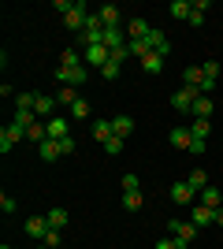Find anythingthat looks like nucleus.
<instances>
[{
    "mask_svg": "<svg viewBox=\"0 0 223 249\" xmlns=\"http://www.w3.org/2000/svg\"><path fill=\"white\" fill-rule=\"evenodd\" d=\"M56 8L64 11V26H67V30H71V34L78 30V34H82L86 19H89V8H86L82 0H74V4H67V0H60V4H56Z\"/></svg>",
    "mask_w": 223,
    "mask_h": 249,
    "instance_id": "f257e3e1",
    "label": "nucleus"
},
{
    "mask_svg": "<svg viewBox=\"0 0 223 249\" xmlns=\"http://www.w3.org/2000/svg\"><path fill=\"white\" fill-rule=\"evenodd\" d=\"M168 231H171V238L179 242V246H190V242L197 238V227H193L190 219H171Z\"/></svg>",
    "mask_w": 223,
    "mask_h": 249,
    "instance_id": "f03ea898",
    "label": "nucleus"
},
{
    "mask_svg": "<svg viewBox=\"0 0 223 249\" xmlns=\"http://www.w3.org/2000/svg\"><path fill=\"white\" fill-rule=\"evenodd\" d=\"M22 138H26V130H22L19 123H8L4 130H0V153H11V149L22 142Z\"/></svg>",
    "mask_w": 223,
    "mask_h": 249,
    "instance_id": "7ed1b4c3",
    "label": "nucleus"
},
{
    "mask_svg": "<svg viewBox=\"0 0 223 249\" xmlns=\"http://www.w3.org/2000/svg\"><path fill=\"white\" fill-rule=\"evenodd\" d=\"M197 89H190V86H182L179 93L171 97V108H175V112H193V104H197Z\"/></svg>",
    "mask_w": 223,
    "mask_h": 249,
    "instance_id": "20e7f679",
    "label": "nucleus"
},
{
    "mask_svg": "<svg viewBox=\"0 0 223 249\" xmlns=\"http://www.w3.org/2000/svg\"><path fill=\"white\" fill-rule=\"evenodd\" d=\"M168 142H171V149H190L193 145V130H190V126H171Z\"/></svg>",
    "mask_w": 223,
    "mask_h": 249,
    "instance_id": "39448f33",
    "label": "nucleus"
},
{
    "mask_svg": "<svg viewBox=\"0 0 223 249\" xmlns=\"http://www.w3.org/2000/svg\"><path fill=\"white\" fill-rule=\"evenodd\" d=\"M168 194H171V201H175V205H190V201H193V194H197V190H193L190 182L182 178V182H171V190H168Z\"/></svg>",
    "mask_w": 223,
    "mask_h": 249,
    "instance_id": "423d86ee",
    "label": "nucleus"
},
{
    "mask_svg": "<svg viewBox=\"0 0 223 249\" xmlns=\"http://www.w3.org/2000/svg\"><path fill=\"white\" fill-rule=\"evenodd\" d=\"M190 223H193L197 231H201V227H208V223H216V208L193 205V208H190Z\"/></svg>",
    "mask_w": 223,
    "mask_h": 249,
    "instance_id": "0eeeda50",
    "label": "nucleus"
},
{
    "mask_svg": "<svg viewBox=\"0 0 223 249\" xmlns=\"http://www.w3.org/2000/svg\"><path fill=\"white\" fill-rule=\"evenodd\" d=\"M123 45H127V30H123V26H104V49L116 52V49H123Z\"/></svg>",
    "mask_w": 223,
    "mask_h": 249,
    "instance_id": "6e6552de",
    "label": "nucleus"
},
{
    "mask_svg": "<svg viewBox=\"0 0 223 249\" xmlns=\"http://www.w3.org/2000/svg\"><path fill=\"white\" fill-rule=\"evenodd\" d=\"M82 82H86V63L82 67H60V86H74L78 89Z\"/></svg>",
    "mask_w": 223,
    "mask_h": 249,
    "instance_id": "1a4fd4ad",
    "label": "nucleus"
},
{
    "mask_svg": "<svg viewBox=\"0 0 223 249\" xmlns=\"http://www.w3.org/2000/svg\"><path fill=\"white\" fill-rule=\"evenodd\" d=\"M108 60H112V52H108L104 45H89V49H86V63H89V67H97V71H101Z\"/></svg>",
    "mask_w": 223,
    "mask_h": 249,
    "instance_id": "9d476101",
    "label": "nucleus"
},
{
    "mask_svg": "<svg viewBox=\"0 0 223 249\" xmlns=\"http://www.w3.org/2000/svg\"><path fill=\"white\" fill-rule=\"evenodd\" d=\"M56 97H45V93H37V101H34V115L37 119H52V112H56Z\"/></svg>",
    "mask_w": 223,
    "mask_h": 249,
    "instance_id": "9b49d317",
    "label": "nucleus"
},
{
    "mask_svg": "<svg viewBox=\"0 0 223 249\" xmlns=\"http://www.w3.org/2000/svg\"><path fill=\"white\" fill-rule=\"evenodd\" d=\"M145 41H149V49H153V52H160V56H171V41L164 37V30H156V26H153Z\"/></svg>",
    "mask_w": 223,
    "mask_h": 249,
    "instance_id": "f8f14e48",
    "label": "nucleus"
},
{
    "mask_svg": "<svg viewBox=\"0 0 223 249\" xmlns=\"http://www.w3.org/2000/svg\"><path fill=\"white\" fill-rule=\"evenodd\" d=\"M26 234L41 242L45 234H49V216H30V219H26Z\"/></svg>",
    "mask_w": 223,
    "mask_h": 249,
    "instance_id": "ddd939ff",
    "label": "nucleus"
},
{
    "mask_svg": "<svg viewBox=\"0 0 223 249\" xmlns=\"http://www.w3.org/2000/svg\"><path fill=\"white\" fill-rule=\"evenodd\" d=\"M112 134L127 142V138L134 134V119H130V115H116V119H112Z\"/></svg>",
    "mask_w": 223,
    "mask_h": 249,
    "instance_id": "4468645a",
    "label": "nucleus"
},
{
    "mask_svg": "<svg viewBox=\"0 0 223 249\" xmlns=\"http://www.w3.org/2000/svg\"><path fill=\"white\" fill-rule=\"evenodd\" d=\"M149 30H153V26H149L145 19H130V22H127V34H130V41H145V37H149Z\"/></svg>",
    "mask_w": 223,
    "mask_h": 249,
    "instance_id": "2eb2a0df",
    "label": "nucleus"
},
{
    "mask_svg": "<svg viewBox=\"0 0 223 249\" xmlns=\"http://www.w3.org/2000/svg\"><path fill=\"white\" fill-rule=\"evenodd\" d=\"M201 205H205V208H223V194L212 186V182L201 190Z\"/></svg>",
    "mask_w": 223,
    "mask_h": 249,
    "instance_id": "dca6fc26",
    "label": "nucleus"
},
{
    "mask_svg": "<svg viewBox=\"0 0 223 249\" xmlns=\"http://www.w3.org/2000/svg\"><path fill=\"white\" fill-rule=\"evenodd\" d=\"M201 82H205V71H201V67H186V71H182V86H190V89L201 93Z\"/></svg>",
    "mask_w": 223,
    "mask_h": 249,
    "instance_id": "f3484780",
    "label": "nucleus"
},
{
    "mask_svg": "<svg viewBox=\"0 0 223 249\" xmlns=\"http://www.w3.org/2000/svg\"><path fill=\"white\" fill-rule=\"evenodd\" d=\"M89 134H93V142H101V145H104L108 138H116V134H112V119H97Z\"/></svg>",
    "mask_w": 223,
    "mask_h": 249,
    "instance_id": "a211bd4d",
    "label": "nucleus"
},
{
    "mask_svg": "<svg viewBox=\"0 0 223 249\" xmlns=\"http://www.w3.org/2000/svg\"><path fill=\"white\" fill-rule=\"evenodd\" d=\"M37 153H41V160H49V164H52V160H60V142H52V138H45L41 145H37Z\"/></svg>",
    "mask_w": 223,
    "mask_h": 249,
    "instance_id": "6ab92c4d",
    "label": "nucleus"
},
{
    "mask_svg": "<svg viewBox=\"0 0 223 249\" xmlns=\"http://www.w3.org/2000/svg\"><path fill=\"white\" fill-rule=\"evenodd\" d=\"M49 138H52V142H64V138H71V134H67V119L52 115V119H49Z\"/></svg>",
    "mask_w": 223,
    "mask_h": 249,
    "instance_id": "aec40b11",
    "label": "nucleus"
},
{
    "mask_svg": "<svg viewBox=\"0 0 223 249\" xmlns=\"http://www.w3.org/2000/svg\"><path fill=\"white\" fill-rule=\"evenodd\" d=\"M190 11H193L190 0H171V4H168V15H171V19H190Z\"/></svg>",
    "mask_w": 223,
    "mask_h": 249,
    "instance_id": "412c9836",
    "label": "nucleus"
},
{
    "mask_svg": "<svg viewBox=\"0 0 223 249\" xmlns=\"http://www.w3.org/2000/svg\"><path fill=\"white\" fill-rule=\"evenodd\" d=\"M212 108H216L212 97H197V104H193V119H212Z\"/></svg>",
    "mask_w": 223,
    "mask_h": 249,
    "instance_id": "4be33fe9",
    "label": "nucleus"
},
{
    "mask_svg": "<svg viewBox=\"0 0 223 249\" xmlns=\"http://www.w3.org/2000/svg\"><path fill=\"white\" fill-rule=\"evenodd\" d=\"M97 15H101V22H104V26H119V19H123L116 4H101V11H97Z\"/></svg>",
    "mask_w": 223,
    "mask_h": 249,
    "instance_id": "5701e85b",
    "label": "nucleus"
},
{
    "mask_svg": "<svg viewBox=\"0 0 223 249\" xmlns=\"http://www.w3.org/2000/svg\"><path fill=\"white\" fill-rule=\"evenodd\" d=\"M141 205H145L141 190H123V208H127V212H138Z\"/></svg>",
    "mask_w": 223,
    "mask_h": 249,
    "instance_id": "b1692460",
    "label": "nucleus"
},
{
    "mask_svg": "<svg viewBox=\"0 0 223 249\" xmlns=\"http://www.w3.org/2000/svg\"><path fill=\"white\" fill-rule=\"evenodd\" d=\"M82 63H86V56H78V49H71V45L60 52V67H82Z\"/></svg>",
    "mask_w": 223,
    "mask_h": 249,
    "instance_id": "393cba45",
    "label": "nucleus"
},
{
    "mask_svg": "<svg viewBox=\"0 0 223 249\" xmlns=\"http://www.w3.org/2000/svg\"><path fill=\"white\" fill-rule=\"evenodd\" d=\"M45 216H49V227H56V231L67 227V208H49Z\"/></svg>",
    "mask_w": 223,
    "mask_h": 249,
    "instance_id": "a878e982",
    "label": "nucleus"
},
{
    "mask_svg": "<svg viewBox=\"0 0 223 249\" xmlns=\"http://www.w3.org/2000/svg\"><path fill=\"white\" fill-rule=\"evenodd\" d=\"M141 67H145L149 74H160L164 71V56H160V52H149L145 60H141Z\"/></svg>",
    "mask_w": 223,
    "mask_h": 249,
    "instance_id": "bb28decb",
    "label": "nucleus"
},
{
    "mask_svg": "<svg viewBox=\"0 0 223 249\" xmlns=\"http://www.w3.org/2000/svg\"><path fill=\"white\" fill-rule=\"evenodd\" d=\"M56 101L64 104V108H71V104L78 101V89H74V86H60V93H56Z\"/></svg>",
    "mask_w": 223,
    "mask_h": 249,
    "instance_id": "cd10ccee",
    "label": "nucleus"
},
{
    "mask_svg": "<svg viewBox=\"0 0 223 249\" xmlns=\"http://www.w3.org/2000/svg\"><path fill=\"white\" fill-rule=\"evenodd\" d=\"M186 182H190V186H193V190H205V186H208V175H205L201 167H193L190 175H186Z\"/></svg>",
    "mask_w": 223,
    "mask_h": 249,
    "instance_id": "c85d7f7f",
    "label": "nucleus"
},
{
    "mask_svg": "<svg viewBox=\"0 0 223 249\" xmlns=\"http://www.w3.org/2000/svg\"><path fill=\"white\" fill-rule=\"evenodd\" d=\"M71 115H74V119H89V101H86V97H78V101L71 104Z\"/></svg>",
    "mask_w": 223,
    "mask_h": 249,
    "instance_id": "c756f323",
    "label": "nucleus"
},
{
    "mask_svg": "<svg viewBox=\"0 0 223 249\" xmlns=\"http://www.w3.org/2000/svg\"><path fill=\"white\" fill-rule=\"evenodd\" d=\"M190 130H193V138H201V142H205V138H208V130H212V123H208V119H193Z\"/></svg>",
    "mask_w": 223,
    "mask_h": 249,
    "instance_id": "7c9ffc66",
    "label": "nucleus"
},
{
    "mask_svg": "<svg viewBox=\"0 0 223 249\" xmlns=\"http://www.w3.org/2000/svg\"><path fill=\"white\" fill-rule=\"evenodd\" d=\"M119 67H123L119 60H108L104 67H101V78H108V82H112V78H119Z\"/></svg>",
    "mask_w": 223,
    "mask_h": 249,
    "instance_id": "2f4dec72",
    "label": "nucleus"
},
{
    "mask_svg": "<svg viewBox=\"0 0 223 249\" xmlns=\"http://www.w3.org/2000/svg\"><path fill=\"white\" fill-rule=\"evenodd\" d=\"M45 246H49V249H60V246H64V234H60V231H56V227H49V234H45Z\"/></svg>",
    "mask_w": 223,
    "mask_h": 249,
    "instance_id": "473e14b6",
    "label": "nucleus"
},
{
    "mask_svg": "<svg viewBox=\"0 0 223 249\" xmlns=\"http://www.w3.org/2000/svg\"><path fill=\"white\" fill-rule=\"evenodd\" d=\"M123 145H127L123 138H108V142H104V153L108 156H119V153H123Z\"/></svg>",
    "mask_w": 223,
    "mask_h": 249,
    "instance_id": "72a5a7b5",
    "label": "nucleus"
},
{
    "mask_svg": "<svg viewBox=\"0 0 223 249\" xmlns=\"http://www.w3.org/2000/svg\"><path fill=\"white\" fill-rule=\"evenodd\" d=\"M11 123H19L22 130H26V126H34V123H37V115H34V112H15V119H11Z\"/></svg>",
    "mask_w": 223,
    "mask_h": 249,
    "instance_id": "f704fd0d",
    "label": "nucleus"
},
{
    "mask_svg": "<svg viewBox=\"0 0 223 249\" xmlns=\"http://www.w3.org/2000/svg\"><path fill=\"white\" fill-rule=\"evenodd\" d=\"M201 71H205V78H220V63L208 60V63H201Z\"/></svg>",
    "mask_w": 223,
    "mask_h": 249,
    "instance_id": "c9c22d12",
    "label": "nucleus"
},
{
    "mask_svg": "<svg viewBox=\"0 0 223 249\" xmlns=\"http://www.w3.org/2000/svg\"><path fill=\"white\" fill-rule=\"evenodd\" d=\"M0 208L11 216V212H15V197H11V194H0Z\"/></svg>",
    "mask_w": 223,
    "mask_h": 249,
    "instance_id": "e433bc0d",
    "label": "nucleus"
},
{
    "mask_svg": "<svg viewBox=\"0 0 223 249\" xmlns=\"http://www.w3.org/2000/svg\"><path fill=\"white\" fill-rule=\"evenodd\" d=\"M123 190H138V175H134V171L123 175Z\"/></svg>",
    "mask_w": 223,
    "mask_h": 249,
    "instance_id": "4c0bfd02",
    "label": "nucleus"
},
{
    "mask_svg": "<svg viewBox=\"0 0 223 249\" xmlns=\"http://www.w3.org/2000/svg\"><path fill=\"white\" fill-rule=\"evenodd\" d=\"M156 249H182V246H179V242H175V238L168 234V238H160V242H156Z\"/></svg>",
    "mask_w": 223,
    "mask_h": 249,
    "instance_id": "58836bf2",
    "label": "nucleus"
},
{
    "mask_svg": "<svg viewBox=\"0 0 223 249\" xmlns=\"http://www.w3.org/2000/svg\"><path fill=\"white\" fill-rule=\"evenodd\" d=\"M186 22H190V26H205V11H190V19H186Z\"/></svg>",
    "mask_w": 223,
    "mask_h": 249,
    "instance_id": "ea45409f",
    "label": "nucleus"
},
{
    "mask_svg": "<svg viewBox=\"0 0 223 249\" xmlns=\"http://www.w3.org/2000/svg\"><path fill=\"white\" fill-rule=\"evenodd\" d=\"M60 153H64V156L74 153V138H64V142H60Z\"/></svg>",
    "mask_w": 223,
    "mask_h": 249,
    "instance_id": "a19ab883",
    "label": "nucleus"
},
{
    "mask_svg": "<svg viewBox=\"0 0 223 249\" xmlns=\"http://www.w3.org/2000/svg\"><path fill=\"white\" fill-rule=\"evenodd\" d=\"M127 56H130V52H127V45H123V49H116V52H112V60H119V63H127Z\"/></svg>",
    "mask_w": 223,
    "mask_h": 249,
    "instance_id": "79ce46f5",
    "label": "nucleus"
},
{
    "mask_svg": "<svg viewBox=\"0 0 223 249\" xmlns=\"http://www.w3.org/2000/svg\"><path fill=\"white\" fill-rule=\"evenodd\" d=\"M216 227H223V208H216Z\"/></svg>",
    "mask_w": 223,
    "mask_h": 249,
    "instance_id": "37998d69",
    "label": "nucleus"
},
{
    "mask_svg": "<svg viewBox=\"0 0 223 249\" xmlns=\"http://www.w3.org/2000/svg\"><path fill=\"white\" fill-rule=\"evenodd\" d=\"M37 249H49V246H45V242H41V246H37Z\"/></svg>",
    "mask_w": 223,
    "mask_h": 249,
    "instance_id": "c03bdc74",
    "label": "nucleus"
},
{
    "mask_svg": "<svg viewBox=\"0 0 223 249\" xmlns=\"http://www.w3.org/2000/svg\"><path fill=\"white\" fill-rule=\"evenodd\" d=\"M0 249H11V246H0Z\"/></svg>",
    "mask_w": 223,
    "mask_h": 249,
    "instance_id": "a18cd8bd",
    "label": "nucleus"
},
{
    "mask_svg": "<svg viewBox=\"0 0 223 249\" xmlns=\"http://www.w3.org/2000/svg\"><path fill=\"white\" fill-rule=\"evenodd\" d=\"M182 249H190V246H182Z\"/></svg>",
    "mask_w": 223,
    "mask_h": 249,
    "instance_id": "49530a36",
    "label": "nucleus"
}]
</instances>
